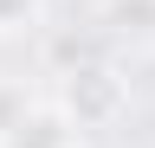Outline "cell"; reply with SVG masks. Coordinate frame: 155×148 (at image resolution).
<instances>
[{"label": "cell", "mask_w": 155, "mask_h": 148, "mask_svg": "<svg viewBox=\"0 0 155 148\" xmlns=\"http://www.w3.org/2000/svg\"><path fill=\"white\" fill-rule=\"evenodd\" d=\"M65 116L78 122V135L84 129H116L129 116V84L116 77L110 65H97V58H78L58 71V97H52Z\"/></svg>", "instance_id": "6da1fadb"}, {"label": "cell", "mask_w": 155, "mask_h": 148, "mask_svg": "<svg viewBox=\"0 0 155 148\" xmlns=\"http://www.w3.org/2000/svg\"><path fill=\"white\" fill-rule=\"evenodd\" d=\"M0 148H78V122H71L52 97H39L26 116L13 122V135L0 142Z\"/></svg>", "instance_id": "7a4b0ae2"}, {"label": "cell", "mask_w": 155, "mask_h": 148, "mask_svg": "<svg viewBox=\"0 0 155 148\" xmlns=\"http://www.w3.org/2000/svg\"><path fill=\"white\" fill-rule=\"evenodd\" d=\"M39 103V90L26 84V77H0V142H7L13 135V122L19 116H26V109Z\"/></svg>", "instance_id": "3957f363"}, {"label": "cell", "mask_w": 155, "mask_h": 148, "mask_svg": "<svg viewBox=\"0 0 155 148\" xmlns=\"http://www.w3.org/2000/svg\"><path fill=\"white\" fill-rule=\"evenodd\" d=\"M104 26H116V32H155V0H104Z\"/></svg>", "instance_id": "277c9868"}, {"label": "cell", "mask_w": 155, "mask_h": 148, "mask_svg": "<svg viewBox=\"0 0 155 148\" xmlns=\"http://www.w3.org/2000/svg\"><path fill=\"white\" fill-rule=\"evenodd\" d=\"M45 20V0H0V39H13V32H32Z\"/></svg>", "instance_id": "5b68a950"}, {"label": "cell", "mask_w": 155, "mask_h": 148, "mask_svg": "<svg viewBox=\"0 0 155 148\" xmlns=\"http://www.w3.org/2000/svg\"><path fill=\"white\" fill-rule=\"evenodd\" d=\"M78 148H84V142H78Z\"/></svg>", "instance_id": "8992f818"}]
</instances>
